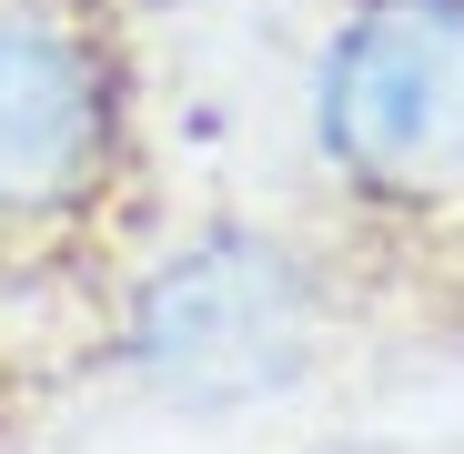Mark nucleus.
<instances>
[{
  "instance_id": "nucleus-1",
  "label": "nucleus",
  "mask_w": 464,
  "mask_h": 454,
  "mask_svg": "<svg viewBox=\"0 0 464 454\" xmlns=\"http://www.w3.org/2000/svg\"><path fill=\"white\" fill-rule=\"evenodd\" d=\"M314 141L363 192L464 162V0H353L314 71Z\"/></svg>"
},
{
  "instance_id": "nucleus-3",
  "label": "nucleus",
  "mask_w": 464,
  "mask_h": 454,
  "mask_svg": "<svg viewBox=\"0 0 464 454\" xmlns=\"http://www.w3.org/2000/svg\"><path fill=\"white\" fill-rule=\"evenodd\" d=\"M121 141L111 51L61 11H0V222L92 202Z\"/></svg>"
},
{
  "instance_id": "nucleus-2",
  "label": "nucleus",
  "mask_w": 464,
  "mask_h": 454,
  "mask_svg": "<svg viewBox=\"0 0 464 454\" xmlns=\"http://www.w3.org/2000/svg\"><path fill=\"white\" fill-rule=\"evenodd\" d=\"M303 343H314V293L253 233L192 243L141 293V324H131V353L151 363V384H172L192 404H243V394L293 384Z\"/></svg>"
}]
</instances>
